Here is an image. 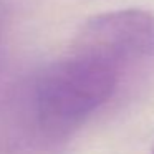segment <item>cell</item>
<instances>
[{
    "label": "cell",
    "instance_id": "7a4b0ae2",
    "mask_svg": "<svg viewBox=\"0 0 154 154\" xmlns=\"http://www.w3.org/2000/svg\"><path fill=\"white\" fill-rule=\"evenodd\" d=\"M75 51L100 57L118 68L154 57V17L143 10L96 15L81 27Z\"/></svg>",
    "mask_w": 154,
    "mask_h": 154
},
{
    "label": "cell",
    "instance_id": "6da1fadb",
    "mask_svg": "<svg viewBox=\"0 0 154 154\" xmlns=\"http://www.w3.org/2000/svg\"><path fill=\"white\" fill-rule=\"evenodd\" d=\"M118 76L116 65L78 51L51 65L35 90L40 126L50 134L70 133L113 96Z\"/></svg>",
    "mask_w": 154,
    "mask_h": 154
}]
</instances>
